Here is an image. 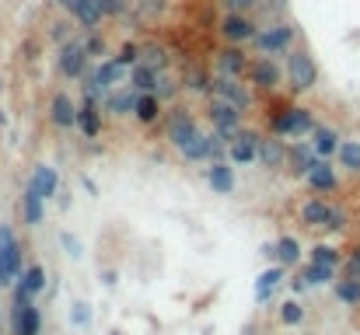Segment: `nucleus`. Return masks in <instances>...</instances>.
Wrapping results in <instances>:
<instances>
[{
	"label": "nucleus",
	"mask_w": 360,
	"mask_h": 335,
	"mask_svg": "<svg viewBox=\"0 0 360 335\" xmlns=\"http://www.w3.org/2000/svg\"><path fill=\"white\" fill-rule=\"evenodd\" d=\"M304 182L312 185V192H336L339 189V179H336V168L329 164V157H319L315 164H312V172L304 175Z\"/></svg>",
	"instance_id": "nucleus-17"
},
{
	"label": "nucleus",
	"mask_w": 360,
	"mask_h": 335,
	"mask_svg": "<svg viewBox=\"0 0 360 335\" xmlns=\"http://www.w3.org/2000/svg\"><path fill=\"white\" fill-rule=\"evenodd\" d=\"M315 112L304 108V105H283L280 112L270 116V130L277 136H287V140H301V136H312L315 130Z\"/></svg>",
	"instance_id": "nucleus-1"
},
{
	"label": "nucleus",
	"mask_w": 360,
	"mask_h": 335,
	"mask_svg": "<svg viewBox=\"0 0 360 335\" xmlns=\"http://www.w3.org/2000/svg\"><path fill=\"white\" fill-rule=\"evenodd\" d=\"M196 133H199V126H196V119H192V112L182 108V105H175V108L168 112V130H165L168 143H172L175 150H182Z\"/></svg>",
	"instance_id": "nucleus-12"
},
{
	"label": "nucleus",
	"mask_w": 360,
	"mask_h": 335,
	"mask_svg": "<svg viewBox=\"0 0 360 335\" xmlns=\"http://www.w3.org/2000/svg\"><path fill=\"white\" fill-rule=\"evenodd\" d=\"M301 223L304 227H322V231H343L346 227V210H339L326 199H308L301 206Z\"/></svg>",
	"instance_id": "nucleus-5"
},
{
	"label": "nucleus",
	"mask_w": 360,
	"mask_h": 335,
	"mask_svg": "<svg viewBox=\"0 0 360 335\" xmlns=\"http://www.w3.org/2000/svg\"><path fill=\"white\" fill-rule=\"evenodd\" d=\"M259 133H255V130H238L231 140H228V161L234 164V168H241V164H255V161H259Z\"/></svg>",
	"instance_id": "nucleus-10"
},
{
	"label": "nucleus",
	"mask_w": 360,
	"mask_h": 335,
	"mask_svg": "<svg viewBox=\"0 0 360 335\" xmlns=\"http://www.w3.org/2000/svg\"><path fill=\"white\" fill-rule=\"evenodd\" d=\"M94 70H98V81H101V88H106V91H116V88L130 84V67H123L116 56H112V60H106V63H98Z\"/></svg>",
	"instance_id": "nucleus-24"
},
{
	"label": "nucleus",
	"mask_w": 360,
	"mask_h": 335,
	"mask_svg": "<svg viewBox=\"0 0 360 335\" xmlns=\"http://www.w3.org/2000/svg\"><path fill=\"white\" fill-rule=\"evenodd\" d=\"M60 241L67 245V252H70V258H77V255H81V241H77L74 234H60Z\"/></svg>",
	"instance_id": "nucleus-50"
},
{
	"label": "nucleus",
	"mask_w": 360,
	"mask_h": 335,
	"mask_svg": "<svg viewBox=\"0 0 360 335\" xmlns=\"http://www.w3.org/2000/svg\"><path fill=\"white\" fill-rule=\"evenodd\" d=\"M210 94L221 98V101H228V105H234V108H241V112L252 108V88H248L241 77H217V74H214Z\"/></svg>",
	"instance_id": "nucleus-11"
},
{
	"label": "nucleus",
	"mask_w": 360,
	"mask_h": 335,
	"mask_svg": "<svg viewBox=\"0 0 360 335\" xmlns=\"http://www.w3.org/2000/svg\"><path fill=\"white\" fill-rule=\"evenodd\" d=\"M339 133L332 130V126H315L312 130V147H315V154L319 157H336V150H339Z\"/></svg>",
	"instance_id": "nucleus-28"
},
{
	"label": "nucleus",
	"mask_w": 360,
	"mask_h": 335,
	"mask_svg": "<svg viewBox=\"0 0 360 335\" xmlns=\"http://www.w3.org/2000/svg\"><path fill=\"white\" fill-rule=\"evenodd\" d=\"M336 297L346 304V307H360V279H353V276H343V279H336Z\"/></svg>",
	"instance_id": "nucleus-35"
},
{
	"label": "nucleus",
	"mask_w": 360,
	"mask_h": 335,
	"mask_svg": "<svg viewBox=\"0 0 360 335\" xmlns=\"http://www.w3.org/2000/svg\"><path fill=\"white\" fill-rule=\"evenodd\" d=\"M245 81L255 91H277L280 81H283V67L273 60V56H255V60L248 63V70H245Z\"/></svg>",
	"instance_id": "nucleus-7"
},
{
	"label": "nucleus",
	"mask_w": 360,
	"mask_h": 335,
	"mask_svg": "<svg viewBox=\"0 0 360 335\" xmlns=\"http://www.w3.org/2000/svg\"><path fill=\"white\" fill-rule=\"evenodd\" d=\"M319 161V154H315V147H312V140H294V143H287V168L294 175H308L312 172V164Z\"/></svg>",
	"instance_id": "nucleus-16"
},
{
	"label": "nucleus",
	"mask_w": 360,
	"mask_h": 335,
	"mask_svg": "<svg viewBox=\"0 0 360 335\" xmlns=\"http://www.w3.org/2000/svg\"><path fill=\"white\" fill-rule=\"evenodd\" d=\"M301 279H304L308 287H326V283H332V279H336V269L332 265H319V262H308L301 269Z\"/></svg>",
	"instance_id": "nucleus-33"
},
{
	"label": "nucleus",
	"mask_w": 360,
	"mask_h": 335,
	"mask_svg": "<svg viewBox=\"0 0 360 335\" xmlns=\"http://www.w3.org/2000/svg\"><path fill=\"white\" fill-rule=\"evenodd\" d=\"M140 63H147L150 70L165 74V70H168V49L158 45V42H143V45H140Z\"/></svg>",
	"instance_id": "nucleus-30"
},
{
	"label": "nucleus",
	"mask_w": 360,
	"mask_h": 335,
	"mask_svg": "<svg viewBox=\"0 0 360 335\" xmlns=\"http://www.w3.org/2000/svg\"><path fill=\"white\" fill-rule=\"evenodd\" d=\"M81 88H84V98H91V101H98V105L109 98V91L101 88V81H98V70H94V67H88V70H84V77H81Z\"/></svg>",
	"instance_id": "nucleus-37"
},
{
	"label": "nucleus",
	"mask_w": 360,
	"mask_h": 335,
	"mask_svg": "<svg viewBox=\"0 0 360 335\" xmlns=\"http://www.w3.org/2000/svg\"><path fill=\"white\" fill-rule=\"evenodd\" d=\"M133 119L140 123V126H154V123H158L161 119V98L158 94H140L137 98V108H133Z\"/></svg>",
	"instance_id": "nucleus-27"
},
{
	"label": "nucleus",
	"mask_w": 360,
	"mask_h": 335,
	"mask_svg": "<svg viewBox=\"0 0 360 335\" xmlns=\"http://www.w3.org/2000/svg\"><path fill=\"white\" fill-rule=\"evenodd\" d=\"M42 290H46V265H42V262H32V265H25V272L18 276V283H14V294L39 297Z\"/></svg>",
	"instance_id": "nucleus-23"
},
{
	"label": "nucleus",
	"mask_w": 360,
	"mask_h": 335,
	"mask_svg": "<svg viewBox=\"0 0 360 335\" xmlns=\"http://www.w3.org/2000/svg\"><path fill=\"white\" fill-rule=\"evenodd\" d=\"M84 45H88V56H91V60H94V56H101V49H106V42H101L98 35H88Z\"/></svg>",
	"instance_id": "nucleus-48"
},
{
	"label": "nucleus",
	"mask_w": 360,
	"mask_h": 335,
	"mask_svg": "<svg viewBox=\"0 0 360 335\" xmlns=\"http://www.w3.org/2000/svg\"><path fill=\"white\" fill-rule=\"evenodd\" d=\"M241 116H245L241 108H234V105H228V101H221V98H214L210 108H207V119H210L214 133H221V136H228V140L241 130Z\"/></svg>",
	"instance_id": "nucleus-13"
},
{
	"label": "nucleus",
	"mask_w": 360,
	"mask_h": 335,
	"mask_svg": "<svg viewBox=\"0 0 360 335\" xmlns=\"http://www.w3.org/2000/svg\"><path fill=\"white\" fill-rule=\"evenodd\" d=\"M158 70H150L147 63H137L133 70H130V88H137L140 94H150V91H158Z\"/></svg>",
	"instance_id": "nucleus-31"
},
{
	"label": "nucleus",
	"mask_w": 360,
	"mask_h": 335,
	"mask_svg": "<svg viewBox=\"0 0 360 335\" xmlns=\"http://www.w3.org/2000/svg\"><path fill=\"white\" fill-rule=\"evenodd\" d=\"M25 272V252L21 241L8 223H0V287H14L18 276Z\"/></svg>",
	"instance_id": "nucleus-4"
},
{
	"label": "nucleus",
	"mask_w": 360,
	"mask_h": 335,
	"mask_svg": "<svg viewBox=\"0 0 360 335\" xmlns=\"http://www.w3.org/2000/svg\"><path fill=\"white\" fill-rule=\"evenodd\" d=\"M98 8L106 11V18H119V14H126L130 0H98Z\"/></svg>",
	"instance_id": "nucleus-44"
},
{
	"label": "nucleus",
	"mask_w": 360,
	"mask_h": 335,
	"mask_svg": "<svg viewBox=\"0 0 360 335\" xmlns=\"http://www.w3.org/2000/svg\"><path fill=\"white\" fill-rule=\"evenodd\" d=\"M346 276L360 279V245H357V248H353V255L346 258Z\"/></svg>",
	"instance_id": "nucleus-47"
},
{
	"label": "nucleus",
	"mask_w": 360,
	"mask_h": 335,
	"mask_svg": "<svg viewBox=\"0 0 360 335\" xmlns=\"http://www.w3.org/2000/svg\"><path fill=\"white\" fill-rule=\"evenodd\" d=\"M81 185L88 189V196H98V185H94V182H91L88 175H81Z\"/></svg>",
	"instance_id": "nucleus-51"
},
{
	"label": "nucleus",
	"mask_w": 360,
	"mask_h": 335,
	"mask_svg": "<svg viewBox=\"0 0 360 335\" xmlns=\"http://www.w3.org/2000/svg\"><path fill=\"white\" fill-rule=\"evenodd\" d=\"M248 63L252 60L241 52V45H224L214 60V70H217V77H245Z\"/></svg>",
	"instance_id": "nucleus-15"
},
{
	"label": "nucleus",
	"mask_w": 360,
	"mask_h": 335,
	"mask_svg": "<svg viewBox=\"0 0 360 335\" xmlns=\"http://www.w3.org/2000/svg\"><path fill=\"white\" fill-rule=\"evenodd\" d=\"M259 14H266L270 21H280L283 11H287V0H259V8H255Z\"/></svg>",
	"instance_id": "nucleus-42"
},
{
	"label": "nucleus",
	"mask_w": 360,
	"mask_h": 335,
	"mask_svg": "<svg viewBox=\"0 0 360 335\" xmlns=\"http://www.w3.org/2000/svg\"><path fill=\"white\" fill-rule=\"evenodd\" d=\"M175 91H179V84H175V81H168V77H158V91H154V94H158L161 101H165V98H172Z\"/></svg>",
	"instance_id": "nucleus-46"
},
{
	"label": "nucleus",
	"mask_w": 360,
	"mask_h": 335,
	"mask_svg": "<svg viewBox=\"0 0 360 335\" xmlns=\"http://www.w3.org/2000/svg\"><path fill=\"white\" fill-rule=\"evenodd\" d=\"M49 123L57 130H77V105L70 101L67 91H57L49 98Z\"/></svg>",
	"instance_id": "nucleus-14"
},
{
	"label": "nucleus",
	"mask_w": 360,
	"mask_h": 335,
	"mask_svg": "<svg viewBox=\"0 0 360 335\" xmlns=\"http://www.w3.org/2000/svg\"><path fill=\"white\" fill-rule=\"evenodd\" d=\"M207 182L217 196H231L234 192V164L231 161H210L207 168Z\"/></svg>",
	"instance_id": "nucleus-21"
},
{
	"label": "nucleus",
	"mask_w": 360,
	"mask_h": 335,
	"mask_svg": "<svg viewBox=\"0 0 360 335\" xmlns=\"http://www.w3.org/2000/svg\"><path fill=\"white\" fill-rule=\"evenodd\" d=\"M28 185H32L42 199H53V196L60 192V175H57V168H49V164H35V168H32Z\"/></svg>",
	"instance_id": "nucleus-22"
},
{
	"label": "nucleus",
	"mask_w": 360,
	"mask_h": 335,
	"mask_svg": "<svg viewBox=\"0 0 360 335\" xmlns=\"http://www.w3.org/2000/svg\"><path fill=\"white\" fill-rule=\"evenodd\" d=\"M312 262H319V265H339V252L332 248V245H315L312 248Z\"/></svg>",
	"instance_id": "nucleus-40"
},
{
	"label": "nucleus",
	"mask_w": 360,
	"mask_h": 335,
	"mask_svg": "<svg viewBox=\"0 0 360 335\" xmlns=\"http://www.w3.org/2000/svg\"><path fill=\"white\" fill-rule=\"evenodd\" d=\"M255 32H259V25H255L252 14H241V11H224L221 18V39L228 45H245L255 39Z\"/></svg>",
	"instance_id": "nucleus-9"
},
{
	"label": "nucleus",
	"mask_w": 360,
	"mask_h": 335,
	"mask_svg": "<svg viewBox=\"0 0 360 335\" xmlns=\"http://www.w3.org/2000/svg\"><path fill=\"white\" fill-rule=\"evenodd\" d=\"M77 130H81L84 140H94V136L101 133V105H98V101L84 98V101L77 105Z\"/></svg>",
	"instance_id": "nucleus-20"
},
{
	"label": "nucleus",
	"mask_w": 360,
	"mask_h": 335,
	"mask_svg": "<svg viewBox=\"0 0 360 335\" xmlns=\"http://www.w3.org/2000/svg\"><path fill=\"white\" fill-rule=\"evenodd\" d=\"M137 98H140V91H137V88H130V84H123V88L109 91V98L101 101V105H106V112H109V116L123 119V116H133V108H137Z\"/></svg>",
	"instance_id": "nucleus-19"
},
{
	"label": "nucleus",
	"mask_w": 360,
	"mask_h": 335,
	"mask_svg": "<svg viewBox=\"0 0 360 335\" xmlns=\"http://www.w3.org/2000/svg\"><path fill=\"white\" fill-rule=\"evenodd\" d=\"M283 70H287V84H290L294 94H304V91H312L319 84V63H315L312 49H304V45H294L287 52Z\"/></svg>",
	"instance_id": "nucleus-3"
},
{
	"label": "nucleus",
	"mask_w": 360,
	"mask_h": 335,
	"mask_svg": "<svg viewBox=\"0 0 360 335\" xmlns=\"http://www.w3.org/2000/svg\"><path fill=\"white\" fill-rule=\"evenodd\" d=\"M53 4H57V8H63V11L70 14V11H74V4H77V0H53Z\"/></svg>",
	"instance_id": "nucleus-52"
},
{
	"label": "nucleus",
	"mask_w": 360,
	"mask_h": 335,
	"mask_svg": "<svg viewBox=\"0 0 360 335\" xmlns=\"http://www.w3.org/2000/svg\"><path fill=\"white\" fill-rule=\"evenodd\" d=\"M283 269H290V265H297L301 262V245H297V238H290V234H283L280 241H277V255H273Z\"/></svg>",
	"instance_id": "nucleus-34"
},
{
	"label": "nucleus",
	"mask_w": 360,
	"mask_h": 335,
	"mask_svg": "<svg viewBox=\"0 0 360 335\" xmlns=\"http://www.w3.org/2000/svg\"><path fill=\"white\" fill-rule=\"evenodd\" d=\"M259 164L266 168V172H280V168H287V143L283 136H263L259 140Z\"/></svg>",
	"instance_id": "nucleus-18"
},
{
	"label": "nucleus",
	"mask_w": 360,
	"mask_h": 335,
	"mask_svg": "<svg viewBox=\"0 0 360 335\" xmlns=\"http://www.w3.org/2000/svg\"><path fill=\"white\" fill-rule=\"evenodd\" d=\"M70 321H74L77 328H88V325H91V307H88L84 301H77V304L70 307Z\"/></svg>",
	"instance_id": "nucleus-43"
},
{
	"label": "nucleus",
	"mask_w": 360,
	"mask_h": 335,
	"mask_svg": "<svg viewBox=\"0 0 360 335\" xmlns=\"http://www.w3.org/2000/svg\"><path fill=\"white\" fill-rule=\"evenodd\" d=\"M116 60H119L123 67H130V70H133V67L140 63V45H137V42H123V45H119V52H116Z\"/></svg>",
	"instance_id": "nucleus-41"
},
{
	"label": "nucleus",
	"mask_w": 360,
	"mask_h": 335,
	"mask_svg": "<svg viewBox=\"0 0 360 335\" xmlns=\"http://www.w3.org/2000/svg\"><path fill=\"white\" fill-rule=\"evenodd\" d=\"M301 321H304V307H301L297 301H283V304H280V325L294 328V325H301Z\"/></svg>",
	"instance_id": "nucleus-38"
},
{
	"label": "nucleus",
	"mask_w": 360,
	"mask_h": 335,
	"mask_svg": "<svg viewBox=\"0 0 360 335\" xmlns=\"http://www.w3.org/2000/svg\"><path fill=\"white\" fill-rule=\"evenodd\" d=\"M186 88L196 91V94H210L214 81H207V74H199L196 67H189V74H186Z\"/></svg>",
	"instance_id": "nucleus-39"
},
{
	"label": "nucleus",
	"mask_w": 360,
	"mask_h": 335,
	"mask_svg": "<svg viewBox=\"0 0 360 335\" xmlns=\"http://www.w3.org/2000/svg\"><path fill=\"white\" fill-rule=\"evenodd\" d=\"M283 279H287V269L277 262V265H270L266 272H259V276H255V301H270L273 297V290L283 283Z\"/></svg>",
	"instance_id": "nucleus-25"
},
{
	"label": "nucleus",
	"mask_w": 360,
	"mask_h": 335,
	"mask_svg": "<svg viewBox=\"0 0 360 335\" xmlns=\"http://www.w3.org/2000/svg\"><path fill=\"white\" fill-rule=\"evenodd\" d=\"M70 18H74L81 28L94 32L101 21H106V11L98 8V0H77V4H74V11H70Z\"/></svg>",
	"instance_id": "nucleus-26"
},
{
	"label": "nucleus",
	"mask_w": 360,
	"mask_h": 335,
	"mask_svg": "<svg viewBox=\"0 0 360 335\" xmlns=\"http://www.w3.org/2000/svg\"><path fill=\"white\" fill-rule=\"evenodd\" d=\"M336 157H339V164L346 168V172L360 175V140H343L339 150H336Z\"/></svg>",
	"instance_id": "nucleus-36"
},
{
	"label": "nucleus",
	"mask_w": 360,
	"mask_h": 335,
	"mask_svg": "<svg viewBox=\"0 0 360 335\" xmlns=\"http://www.w3.org/2000/svg\"><path fill=\"white\" fill-rule=\"evenodd\" d=\"M297 42V25L290 21H270V25H259V32H255L252 45L259 56H287Z\"/></svg>",
	"instance_id": "nucleus-2"
},
{
	"label": "nucleus",
	"mask_w": 360,
	"mask_h": 335,
	"mask_svg": "<svg viewBox=\"0 0 360 335\" xmlns=\"http://www.w3.org/2000/svg\"><path fill=\"white\" fill-rule=\"evenodd\" d=\"M46 199L32 189V185H25V196H21V213H25V223L28 227H39V223L46 220V206H42Z\"/></svg>",
	"instance_id": "nucleus-29"
},
{
	"label": "nucleus",
	"mask_w": 360,
	"mask_h": 335,
	"mask_svg": "<svg viewBox=\"0 0 360 335\" xmlns=\"http://www.w3.org/2000/svg\"><path fill=\"white\" fill-rule=\"evenodd\" d=\"M88 67H91V56H88L84 39H67L60 45V56H57V74L67 81H81Z\"/></svg>",
	"instance_id": "nucleus-6"
},
{
	"label": "nucleus",
	"mask_w": 360,
	"mask_h": 335,
	"mask_svg": "<svg viewBox=\"0 0 360 335\" xmlns=\"http://www.w3.org/2000/svg\"><path fill=\"white\" fill-rule=\"evenodd\" d=\"M49 35H53L57 42H67V39H70V21H57V25H53V32H49Z\"/></svg>",
	"instance_id": "nucleus-49"
},
{
	"label": "nucleus",
	"mask_w": 360,
	"mask_h": 335,
	"mask_svg": "<svg viewBox=\"0 0 360 335\" xmlns=\"http://www.w3.org/2000/svg\"><path fill=\"white\" fill-rule=\"evenodd\" d=\"M179 154H182L189 164H199V161H207V157H210V136L199 130V133H196V136H192V140H189V143L179 150Z\"/></svg>",
	"instance_id": "nucleus-32"
},
{
	"label": "nucleus",
	"mask_w": 360,
	"mask_h": 335,
	"mask_svg": "<svg viewBox=\"0 0 360 335\" xmlns=\"http://www.w3.org/2000/svg\"><path fill=\"white\" fill-rule=\"evenodd\" d=\"M221 4H224V11H241V14H248V11L259 8V0H221Z\"/></svg>",
	"instance_id": "nucleus-45"
},
{
	"label": "nucleus",
	"mask_w": 360,
	"mask_h": 335,
	"mask_svg": "<svg viewBox=\"0 0 360 335\" xmlns=\"http://www.w3.org/2000/svg\"><path fill=\"white\" fill-rule=\"evenodd\" d=\"M11 332L14 335H39L42 332V311L35 307V297L14 294V304H11Z\"/></svg>",
	"instance_id": "nucleus-8"
}]
</instances>
